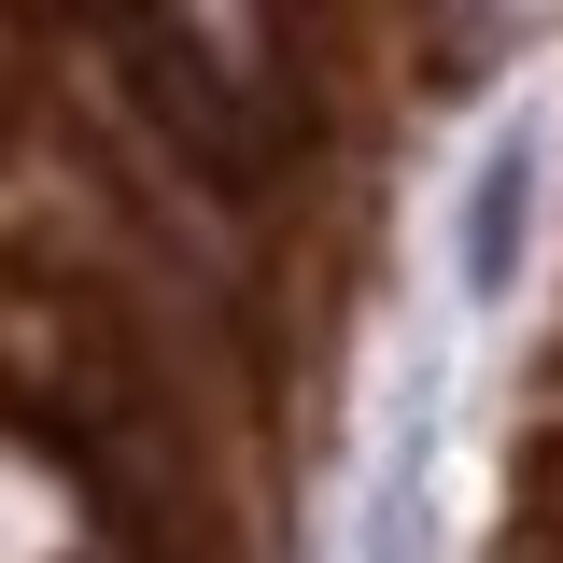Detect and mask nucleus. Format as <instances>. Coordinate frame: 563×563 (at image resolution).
Segmentation results:
<instances>
[{"label": "nucleus", "mask_w": 563, "mask_h": 563, "mask_svg": "<svg viewBox=\"0 0 563 563\" xmlns=\"http://www.w3.org/2000/svg\"><path fill=\"white\" fill-rule=\"evenodd\" d=\"M536 211H550V113H507V128L465 155V184H451V310L493 324L521 268H536Z\"/></svg>", "instance_id": "1"}, {"label": "nucleus", "mask_w": 563, "mask_h": 563, "mask_svg": "<svg viewBox=\"0 0 563 563\" xmlns=\"http://www.w3.org/2000/svg\"><path fill=\"white\" fill-rule=\"evenodd\" d=\"M437 339L395 352V395L366 437V479H352V563H437Z\"/></svg>", "instance_id": "2"}]
</instances>
